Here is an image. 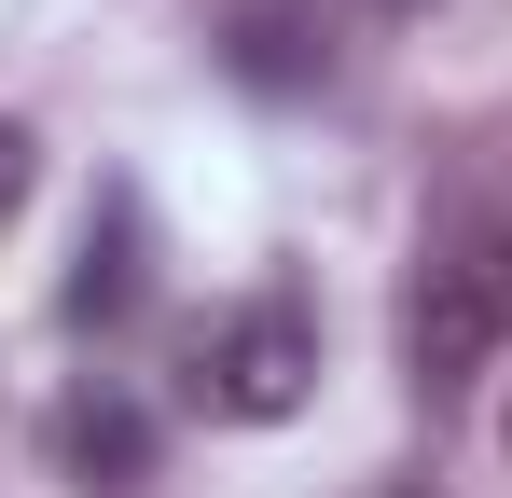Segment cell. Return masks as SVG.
Instances as JSON below:
<instances>
[{
	"instance_id": "obj_1",
	"label": "cell",
	"mask_w": 512,
	"mask_h": 498,
	"mask_svg": "<svg viewBox=\"0 0 512 498\" xmlns=\"http://www.w3.org/2000/svg\"><path fill=\"white\" fill-rule=\"evenodd\" d=\"M305 388H319V305L305 291H250V305H208L180 332V402L222 415V429H277V415H305Z\"/></svg>"
},
{
	"instance_id": "obj_6",
	"label": "cell",
	"mask_w": 512,
	"mask_h": 498,
	"mask_svg": "<svg viewBox=\"0 0 512 498\" xmlns=\"http://www.w3.org/2000/svg\"><path fill=\"white\" fill-rule=\"evenodd\" d=\"M28 166H42V153H28V125H0V222L28 208Z\"/></svg>"
},
{
	"instance_id": "obj_3",
	"label": "cell",
	"mask_w": 512,
	"mask_h": 498,
	"mask_svg": "<svg viewBox=\"0 0 512 498\" xmlns=\"http://www.w3.org/2000/svg\"><path fill=\"white\" fill-rule=\"evenodd\" d=\"M139 291H153V208L111 180V194H97V222H84V263H70V291H56V305H70V332H125V319H139Z\"/></svg>"
},
{
	"instance_id": "obj_7",
	"label": "cell",
	"mask_w": 512,
	"mask_h": 498,
	"mask_svg": "<svg viewBox=\"0 0 512 498\" xmlns=\"http://www.w3.org/2000/svg\"><path fill=\"white\" fill-rule=\"evenodd\" d=\"M499 443H512V415H499Z\"/></svg>"
},
{
	"instance_id": "obj_4",
	"label": "cell",
	"mask_w": 512,
	"mask_h": 498,
	"mask_svg": "<svg viewBox=\"0 0 512 498\" xmlns=\"http://www.w3.org/2000/svg\"><path fill=\"white\" fill-rule=\"evenodd\" d=\"M56 471H70V485H97V498L153 485V415H139V388L84 374V388L56 402Z\"/></svg>"
},
{
	"instance_id": "obj_5",
	"label": "cell",
	"mask_w": 512,
	"mask_h": 498,
	"mask_svg": "<svg viewBox=\"0 0 512 498\" xmlns=\"http://www.w3.org/2000/svg\"><path fill=\"white\" fill-rule=\"evenodd\" d=\"M222 70H236V83H263V97H305V83L333 70V28H319L305 0H250V14L222 28Z\"/></svg>"
},
{
	"instance_id": "obj_2",
	"label": "cell",
	"mask_w": 512,
	"mask_h": 498,
	"mask_svg": "<svg viewBox=\"0 0 512 498\" xmlns=\"http://www.w3.org/2000/svg\"><path fill=\"white\" fill-rule=\"evenodd\" d=\"M512 346V208H485L471 236H443L402 291V360H416L429 402H457L485 360Z\"/></svg>"
}]
</instances>
